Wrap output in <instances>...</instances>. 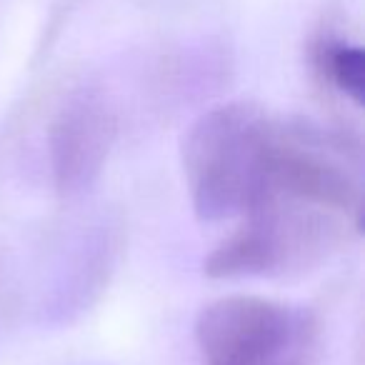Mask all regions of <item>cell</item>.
<instances>
[{
  "mask_svg": "<svg viewBox=\"0 0 365 365\" xmlns=\"http://www.w3.org/2000/svg\"><path fill=\"white\" fill-rule=\"evenodd\" d=\"M285 120L250 103L200 115L182 140V175L205 223L243 218L263 200L283 143Z\"/></svg>",
  "mask_w": 365,
  "mask_h": 365,
  "instance_id": "obj_1",
  "label": "cell"
},
{
  "mask_svg": "<svg viewBox=\"0 0 365 365\" xmlns=\"http://www.w3.org/2000/svg\"><path fill=\"white\" fill-rule=\"evenodd\" d=\"M115 140V115L93 93L71 98L48 130V165L61 193H81L101 175Z\"/></svg>",
  "mask_w": 365,
  "mask_h": 365,
  "instance_id": "obj_3",
  "label": "cell"
},
{
  "mask_svg": "<svg viewBox=\"0 0 365 365\" xmlns=\"http://www.w3.org/2000/svg\"><path fill=\"white\" fill-rule=\"evenodd\" d=\"M360 218L308 200H270L205 258V275L218 280L278 278L325 263L358 233Z\"/></svg>",
  "mask_w": 365,
  "mask_h": 365,
  "instance_id": "obj_2",
  "label": "cell"
},
{
  "mask_svg": "<svg viewBox=\"0 0 365 365\" xmlns=\"http://www.w3.org/2000/svg\"><path fill=\"white\" fill-rule=\"evenodd\" d=\"M300 335L258 333L213 343L200 350L203 365H300Z\"/></svg>",
  "mask_w": 365,
  "mask_h": 365,
  "instance_id": "obj_4",
  "label": "cell"
},
{
  "mask_svg": "<svg viewBox=\"0 0 365 365\" xmlns=\"http://www.w3.org/2000/svg\"><path fill=\"white\" fill-rule=\"evenodd\" d=\"M315 68L330 88L353 101L363 103L365 93V56L358 46L345 41H323L315 48Z\"/></svg>",
  "mask_w": 365,
  "mask_h": 365,
  "instance_id": "obj_5",
  "label": "cell"
}]
</instances>
